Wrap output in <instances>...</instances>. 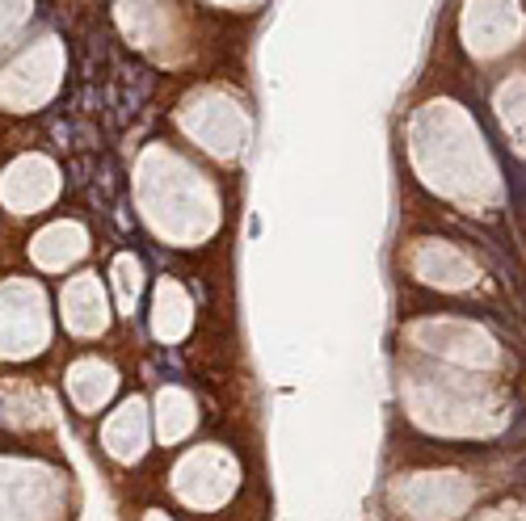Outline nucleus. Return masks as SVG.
Masks as SVG:
<instances>
[{
  "label": "nucleus",
  "instance_id": "20e7f679",
  "mask_svg": "<svg viewBox=\"0 0 526 521\" xmlns=\"http://www.w3.org/2000/svg\"><path fill=\"white\" fill-rule=\"evenodd\" d=\"M64 324L72 336H101L110 324L106 312V286L97 273H80L64 286Z\"/></svg>",
  "mask_w": 526,
  "mask_h": 521
},
{
  "label": "nucleus",
  "instance_id": "0eeeda50",
  "mask_svg": "<svg viewBox=\"0 0 526 521\" xmlns=\"http://www.w3.org/2000/svg\"><path fill=\"white\" fill-rule=\"evenodd\" d=\"M114 383H118V375H114L101 358H80V362L68 370V395H72V404H76L80 412L101 408L114 395Z\"/></svg>",
  "mask_w": 526,
  "mask_h": 521
},
{
  "label": "nucleus",
  "instance_id": "f257e3e1",
  "mask_svg": "<svg viewBox=\"0 0 526 521\" xmlns=\"http://www.w3.org/2000/svg\"><path fill=\"white\" fill-rule=\"evenodd\" d=\"M47 307L38 286L9 282L0 286V353L4 358H30L47 345Z\"/></svg>",
  "mask_w": 526,
  "mask_h": 521
},
{
  "label": "nucleus",
  "instance_id": "39448f33",
  "mask_svg": "<svg viewBox=\"0 0 526 521\" xmlns=\"http://www.w3.org/2000/svg\"><path fill=\"white\" fill-rule=\"evenodd\" d=\"M89 253V236H84V227L80 223H51L47 232H38L30 244V257L38 269H47V273H55V269H68L72 261H80V257Z\"/></svg>",
  "mask_w": 526,
  "mask_h": 521
},
{
  "label": "nucleus",
  "instance_id": "6e6552de",
  "mask_svg": "<svg viewBox=\"0 0 526 521\" xmlns=\"http://www.w3.org/2000/svg\"><path fill=\"white\" fill-rule=\"evenodd\" d=\"M194 324V303L190 295L181 290V282L173 278H164L156 286V299H152V328H156L160 341H177V336H186Z\"/></svg>",
  "mask_w": 526,
  "mask_h": 521
},
{
  "label": "nucleus",
  "instance_id": "1a4fd4ad",
  "mask_svg": "<svg viewBox=\"0 0 526 521\" xmlns=\"http://www.w3.org/2000/svg\"><path fill=\"white\" fill-rule=\"evenodd\" d=\"M194 425H198V408H194V395H190V391H181V387H164V391H160V408H156L160 442H164V446H177Z\"/></svg>",
  "mask_w": 526,
  "mask_h": 521
},
{
  "label": "nucleus",
  "instance_id": "f03ea898",
  "mask_svg": "<svg viewBox=\"0 0 526 521\" xmlns=\"http://www.w3.org/2000/svg\"><path fill=\"white\" fill-rule=\"evenodd\" d=\"M236 467L227 462L224 450H194L181 467H177V496L194 509V513H203L211 505H224L232 488H236Z\"/></svg>",
  "mask_w": 526,
  "mask_h": 521
},
{
  "label": "nucleus",
  "instance_id": "9d476101",
  "mask_svg": "<svg viewBox=\"0 0 526 521\" xmlns=\"http://www.w3.org/2000/svg\"><path fill=\"white\" fill-rule=\"evenodd\" d=\"M114 282H118V303H123V312H131V303L139 299V265H135V257H118Z\"/></svg>",
  "mask_w": 526,
  "mask_h": 521
},
{
  "label": "nucleus",
  "instance_id": "423d86ee",
  "mask_svg": "<svg viewBox=\"0 0 526 521\" xmlns=\"http://www.w3.org/2000/svg\"><path fill=\"white\" fill-rule=\"evenodd\" d=\"M144 442H147V408L139 399H127V404L106 421L101 446H106L110 458H118V462H135V458L144 454Z\"/></svg>",
  "mask_w": 526,
  "mask_h": 521
},
{
  "label": "nucleus",
  "instance_id": "7ed1b4c3",
  "mask_svg": "<svg viewBox=\"0 0 526 521\" xmlns=\"http://www.w3.org/2000/svg\"><path fill=\"white\" fill-rule=\"evenodd\" d=\"M60 193V173L47 156H21L9 164V173L0 181V198L9 210H47V202Z\"/></svg>",
  "mask_w": 526,
  "mask_h": 521
}]
</instances>
